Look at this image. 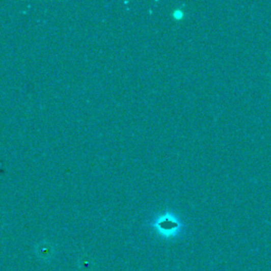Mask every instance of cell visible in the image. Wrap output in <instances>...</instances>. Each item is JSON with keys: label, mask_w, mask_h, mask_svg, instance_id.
<instances>
[{"label": "cell", "mask_w": 271, "mask_h": 271, "mask_svg": "<svg viewBox=\"0 0 271 271\" xmlns=\"http://www.w3.org/2000/svg\"><path fill=\"white\" fill-rule=\"evenodd\" d=\"M156 227L161 232H164L166 234H173L176 230L178 229L179 224L177 223V221H175L172 215L167 214V215H162L157 221Z\"/></svg>", "instance_id": "6da1fadb"}, {"label": "cell", "mask_w": 271, "mask_h": 271, "mask_svg": "<svg viewBox=\"0 0 271 271\" xmlns=\"http://www.w3.org/2000/svg\"><path fill=\"white\" fill-rule=\"evenodd\" d=\"M173 16L175 19H182L183 18V12L181 10H176L173 13Z\"/></svg>", "instance_id": "7a4b0ae2"}]
</instances>
